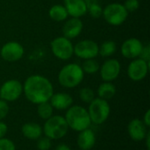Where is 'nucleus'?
Here are the masks:
<instances>
[{"label":"nucleus","instance_id":"1","mask_svg":"<svg viewBox=\"0 0 150 150\" xmlns=\"http://www.w3.org/2000/svg\"><path fill=\"white\" fill-rule=\"evenodd\" d=\"M23 93L29 102L39 104L50 100L54 94V87L47 77L33 74L25 80Z\"/></svg>","mask_w":150,"mask_h":150},{"label":"nucleus","instance_id":"2","mask_svg":"<svg viewBox=\"0 0 150 150\" xmlns=\"http://www.w3.org/2000/svg\"><path fill=\"white\" fill-rule=\"evenodd\" d=\"M84 74L80 65L69 63L60 70L58 73V82L63 88H74L83 82Z\"/></svg>","mask_w":150,"mask_h":150},{"label":"nucleus","instance_id":"3","mask_svg":"<svg viewBox=\"0 0 150 150\" xmlns=\"http://www.w3.org/2000/svg\"><path fill=\"white\" fill-rule=\"evenodd\" d=\"M65 120L69 126V128H71L76 132H81L86 128H89L91 125L88 111L80 105H71L67 110Z\"/></svg>","mask_w":150,"mask_h":150},{"label":"nucleus","instance_id":"4","mask_svg":"<svg viewBox=\"0 0 150 150\" xmlns=\"http://www.w3.org/2000/svg\"><path fill=\"white\" fill-rule=\"evenodd\" d=\"M69 130L65 118L62 116H52L46 120L42 131L45 136L50 140H58L64 137Z\"/></svg>","mask_w":150,"mask_h":150},{"label":"nucleus","instance_id":"5","mask_svg":"<svg viewBox=\"0 0 150 150\" xmlns=\"http://www.w3.org/2000/svg\"><path fill=\"white\" fill-rule=\"evenodd\" d=\"M128 13L129 12L125 8L124 4L120 3H112L103 8L102 16L109 25L118 27L127 20Z\"/></svg>","mask_w":150,"mask_h":150},{"label":"nucleus","instance_id":"6","mask_svg":"<svg viewBox=\"0 0 150 150\" xmlns=\"http://www.w3.org/2000/svg\"><path fill=\"white\" fill-rule=\"evenodd\" d=\"M111 108L108 101L102 98H94L89 105L88 113L91 123L95 125H101L105 123L109 118Z\"/></svg>","mask_w":150,"mask_h":150},{"label":"nucleus","instance_id":"7","mask_svg":"<svg viewBox=\"0 0 150 150\" xmlns=\"http://www.w3.org/2000/svg\"><path fill=\"white\" fill-rule=\"evenodd\" d=\"M51 51L54 56L62 61L70 59L74 55V45L71 40L62 36H58L50 42Z\"/></svg>","mask_w":150,"mask_h":150},{"label":"nucleus","instance_id":"8","mask_svg":"<svg viewBox=\"0 0 150 150\" xmlns=\"http://www.w3.org/2000/svg\"><path fill=\"white\" fill-rule=\"evenodd\" d=\"M23 94V85L20 81L11 79L4 81L0 87V99L14 102Z\"/></svg>","mask_w":150,"mask_h":150},{"label":"nucleus","instance_id":"9","mask_svg":"<svg viewBox=\"0 0 150 150\" xmlns=\"http://www.w3.org/2000/svg\"><path fill=\"white\" fill-rule=\"evenodd\" d=\"M149 62L141 57L132 59L127 67V75L133 81L139 82L143 80L149 73Z\"/></svg>","mask_w":150,"mask_h":150},{"label":"nucleus","instance_id":"10","mask_svg":"<svg viewBox=\"0 0 150 150\" xmlns=\"http://www.w3.org/2000/svg\"><path fill=\"white\" fill-rule=\"evenodd\" d=\"M98 46L92 40H82L74 45V55L83 60L95 58L98 56Z\"/></svg>","mask_w":150,"mask_h":150},{"label":"nucleus","instance_id":"11","mask_svg":"<svg viewBox=\"0 0 150 150\" xmlns=\"http://www.w3.org/2000/svg\"><path fill=\"white\" fill-rule=\"evenodd\" d=\"M25 54L24 47L21 43L11 41L3 45L0 50L1 57L7 62H16L20 60Z\"/></svg>","mask_w":150,"mask_h":150},{"label":"nucleus","instance_id":"12","mask_svg":"<svg viewBox=\"0 0 150 150\" xmlns=\"http://www.w3.org/2000/svg\"><path fill=\"white\" fill-rule=\"evenodd\" d=\"M120 63L118 59L115 58H108L103 63L99 69L100 77L103 81L109 82H112L113 80H115L120 76Z\"/></svg>","mask_w":150,"mask_h":150},{"label":"nucleus","instance_id":"13","mask_svg":"<svg viewBox=\"0 0 150 150\" xmlns=\"http://www.w3.org/2000/svg\"><path fill=\"white\" fill-rule=\"evenodd\" d=\"M142 48L143 43L142 42V41L137 38L132 37L123 42L120 47V52L125 58L134 59L140 57Z\"/></svg>","mask_w":150,"mask_h":150},{"label":"nucleus","instance_id":"14","mask_svg":"<svg viewBox=\"0 0 150 150\" xmlns=\"http://www.w3.org/2000/svg\"><path fill=\"white\" fill-rule=\"evenodd\" d=\"M83 28V21L80 18L71 17L68 19L62 27V34L64 37L72 40L80 35Z\"/></svg>","mask_w":150,"mask_h":150},{"label":"nucleus","instance_id":"15","mask_svg":"<svg viewBox=\"0 0 150 150\" xmlns=\"http://www.w3.org/2000/svg\"><path fill=\"white\" fill-rule=\"evenodd\" d=\"M146 125L143 123L142 120L139 118H134L133 119L127 127L129 136L131 139L134 141H142L145 140V137L148 133Z\"/></svg>","mask_w":150,"mask_h":150},{"label":"nucleus","instance_id":"16","mask_svg":"<svg viewBox=\"0 0 150 150\" xmlns=\"http://www.w3.org/2000/svg\"><path fill=\"white\" fill-rule=\"evenodd\" d=\"M69 16L81 18L87 13V5L84 0H63Z\"/></svg>","mask_w":150,"mask_h":150},{"label":"nucleus","instance_id":"17","mask_svg":"<svg viewBox=\"0 0 150 150\" xmlns=\"http://www.w3.org/2000/svg\"><path fill=\"white\" fill-rule=\"evenodd\" d=\"M49 103L54 109L58 111H64L68 110L73 104V98L68 93L58 92L53 94L49 100Z\"/></svg>","mask_w":150,"mask_h":150},{"label":"nucleus","instance_id":"18","mask_svg":"<svg viewBox=\"0 0 150 150\" xmlns=\"http://www.w3.org/2000/svg\"><path fill=\"white\" fill-rule=\"evenodd\" d=\"M96 143V137L94 132L89 128H86L80 132L77 138V145L82 150L91 149Z\"/></svg>","mask_w":150,"mask_h":150},{"label":"nucleus","instance_id":"19","mask_svg":"<svg viewBox=\"0 0 150 150\" xmlns=\"http://www.w3.org/2000/svg\"><path fill=\"white\" fill-rule=\"evenodd\" d=\"M21 131L23 135L29 140H38L43 133L41 126L36 123H25Z\"/></svg>","mask_w":150,"mask_h":150},{"label":"nucleus","instance_id":"20","mask_svg":"<svg viewBox=\"0 0 150 150\" xmlns=\"http://www.w3.org/2000/svg\"><path fill=\"white\" fill-rule=\"evenodd\" d=\"M97 93L99 98L108 101L116 95V87L112 82L104 81L98 86Z\"/></svg>","mask_w":150,"mask_h":150},{"label":"nucleus","instance_id":"21","mask_svg":"<svg viewBox=\"0 0 150 150\" xmlns=\"http://www.w3.org/2000/svg\"><path fill=\"white\" fill-rule=\"evenodd\" d=\"M48 15L51 19L56 22L64 21L69 17L67 10L62 4H54L51 6L48 11Z\"/></svg>","mask_w":150,"mask_h":150},{"label":"nucleus","instance_id":"22","mask_svg":"<svg viewBox=\"0 0 150 150\" xmlns=\"http://www.w3.org/2000/svg\"><path fill=\"white\" fill-rule=\"evenodd\" d=\"M117 50V45L114 41H105L100 46H98V55L103 57H112Z\"/></svg>","mask_w":150,"mask_h":150},{"label":"nucleus","instance_id":"23","mask_svg":"<svg viewBox=\"0 0 150 150\" xmlns=\"http://www.w3.org/2000/svg\"><path fill=\"white\" fill-rule=\"evenodd\" d=\"M87 5V12L91 17L98 19L102 16L103 7L101 6L99 0H84Z\"/></svg>","mask_w":150,"mask_h":150},{"label":"nucleus","instance_id":"24","mask_svg":"<svg viewBox=\"0 0 150 150\" xmlns=\"http://www.w3.org/2000/svg\"><path fill=\"white\" fill-rule=\"evenodd\" d=\"M37 105H38L37 112H38V115L40 116V118H42L44 120H47V119H48L49 118H51L53 116L54 108L52 107L49 101L39 103Z\"/></svg>","mask_w":150,"mask_h":150},{"label":"nucleus","instance_id":"25","mask_svg":"<svg viewBox=\"0 0 150 150\" xmlns=\"http://www.w3.org/2000/svg\"><path fill=\"white\" fill-rule=\"evenodd\" d=\"M82 69L84 73L87 74H95L99 72L100 65L95 58L85 59L83 63Z\"/></svg>","mask_w":150,"mask_h":150},{"label":"nucleus","instance_id":"26","mask_svg":"<svg viewBox=\"0 0 150 150\" xmlns=\"http://www.w3.org/2000/svg\"><path fill=\"white\" fill-rule=\"evenodd\" d=\"M80 99L86 103H90L95 98V93L91 88H83L79 90Z\"/></svg>","mask_w":150,"mask_h":150},{"label":"nucleus","instance_id":"27","mask_svg":"<svg viewBox=\"0 0 150 150\" xmlns=\"http://www.w3.org/2000/svg\"><path fill=\"white\" fill-rule=\"evenodd\" d=\"M51 148V140L47 137H40L37 142V149L39 150H48Z\"/></svg>","mask_w":150,"mask_h":150},{"label":"nucleus","instance_id":"28","mask_svg":"<svg viewBox=\"0 0 150 150\" xmlns=\"http://www.w3.org/2000/svg\"><path fill=\"white\" fill-rule=\"evenodd\" d=\"M124 6L128 12H134L140 7L139 0H126L124 3Z\"/></svg>","mask_w":150,"mask_h":150},{"label":"nucleus","instance_id":"29","mask_svg":"<svg viewBox=\"0 0 150 150\" xmlns=\"http://www.w3.org/2000/svg\"><path fill=\"white\" fill-rule=\"evenodd\" d=\"M0 150H16L14 143L5 138H1L0 139Z\"/></svg>","mask_w":150,"mask_h":150},{"label":"nucleus","instance_id":"30","mask_svg":"<svg viewBox=\"0 0 150 150\" xmlns=\"http://www.w3.org/2000/svg\"><path fill=\"white\" fill-rule=\"evenodd\" d=\"M10 111V107L8 104V102L0 99V120L6 118Z\"/></svg>","mask_w":150,"mask_h":150},{"label":"nucleus","instance_id":"31","mask_svg":"<svg viewBox=\"0 0 150 150\" xmlns=\"http://www.w3.org/2000/svg\"><path fill=\"white\" fill-rule=\"evenodd\" d=\"M141 58L144 59L145 61H148L149 62L150 60V46L149 44H146V45H143V48L142 50V52H141V55L140 57Z\"/></svg>","mask_w":150,"mask_h":150},{"label":"nucleus","instance_id":"32","mask_svg":"<svg viewBox=\"0 0 150 150\" xmlns=\"http://www.w3.org/2000/svg\"><path fill=\"white\" fill-rule=\"evenodd\" d=\"M7 130H8V127H7L6 124L0 121V139L4 137V135L7 133Z\"/></svg>","mask_w":150,"mask_h":150},{"label":"nucleus","instance_id":"33","mask_svg":"<svg viewBox=\"0 0 150 150\" xmlns=\"http://www.w3.org/2000/svg\"><path fill=\"white\" fill-rule=\"evenodd\" d=\"M143 123L146 125L147 127H149L150 126V110H148L143 117Z\"/></svg>","mask_w":150,"mask_h":150},{"label":"nucleus","instance_id":"34","mask_svg":"<svg viewBox=\"0 0 150 150\" xmlns=\"http://www.w3.org/2000/svg\"><path fill=\"white\" fill-rule=\"evenodd\" d=\"M55 150H71V149H70V148H69V146H67L66 144H61V145H59V146L56 148V149Z\"/></svg>","mask_w":150,"mask_h":150},{"label":"nucleus","instance_id":"35","mask_svg":"<svg viewBox=\"0 0 150 150\" xmlns=\"http://www.w3.org/2000/svg\"><path fill=\"white\" fill-rule=\"evenodd\" d=\"M145 139H146V146H147V149H148V150H150V133L149 132H148Z\"/></svg>","mask_w":150,"mask_h":150},{"label":"nucleus","instance_id":"36","mask_svg":"<svg viewBox=\"0 0 150 150\" xmlns=\"http://www.w3.org/2000/svg\"><path fill=\"white\" fill-rule=\"evenodd\" d=\"M81 150H82V149H81Z\"/></svg>","mask_w":150,"mask_h":150}]
</instances>
